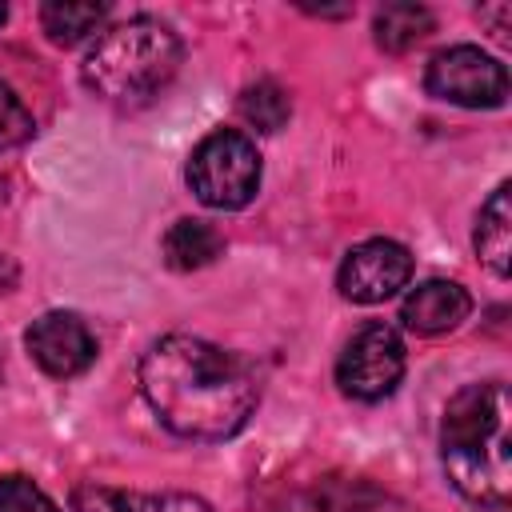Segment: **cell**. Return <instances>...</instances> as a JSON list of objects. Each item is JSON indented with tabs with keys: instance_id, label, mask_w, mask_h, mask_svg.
<instances>
[{
	"instance_id": "1",
	"label": "cell",
	"mask_w": 512,
	"mask_h": 512,
	"mask_svg": "<svg viewBox=\"0 0 512 512\" xmlns=\"http://www.w3.org/2000/svg\"><path fill=\"white\" fill-rule=\"evenodd\" d=\"M136 376L148 408L184 440H228L260 404L256 368L240 352L188 332L152 340Z\"/></svg>"
},
{
	"instance_id": "2",
	"label": "cell",
	"mask_w": 512,
	"mask_h": 512,
	"mask_svg": "<svg viewBox=\"0 0 512 512\" xmlns=\"http://www.w3.org/2000/svg\"><path fill=\"white\" fill-rule=\"evenodd\" d=\"M440 464L448 484L484 508L512 500V432L508 388L500 380L460 388L440 420Z\"/></svg>"
},
{
	"instance_id": "3",
	"label": "cell",
	"mask_w": 512,
	"mask_h": 512,
	"mask_svg": "<svg viewBox=\"0 0 512 512\" xmlns=\"http://www.w3.org/2000/svg\"><path fill=\"white\" fill-rule=\"evenodd\" d=\"M180 60H184V44L164 20L132 16L96 36V44L80 64V80L92 96L120 108H136L172 84Z\"/></svg>"
},
{
	"instance_id": "4",
	"label": "cell",
	"mask_w": 512,
	"mask_h": 512,
	"mask_svg": "<svg viewBox=\"0 0 512 512\" xmlns=\"http://www.w3.org/2000/svg\"><path fill=\"white\" fill-rule=\"evenodd\" d=\"M188 188L196 192L200 204L232 212L252 204L260 188V152L256 140L244 136L240 128H216L208 132L192 156H188Z\"/></svg>"
},
{
	"instance_id": "5",
	"label": "cell",
	"mask_w": 512,
	"mask_h": 512,
	"mask_svg": "<svg viewBox=\"0 0 512 512\" xmlns=\"http://www.w3.org/2000/svg\"><path fill=\"white\" fill-rule=\"evenodd\" d=\"M400 376H404V340L392 324H380V320L356 328L336 360L340 392L364 404L392 396Z\"/></svg>"
},
{
	"instance_id": "6",
	"label": "cell",
	"mask_w": 512,
	"mask_h": 512,
	"mask_svg": "<svg viewBox=\"0 0 512 512\" xmlns=\"http://www.w3.org/2000/svg\"><path fill=\"white\" fill-rule=\"evenodd\" d=\"M424 88L460 108H500L508 100V68L476 44H452L428 60Z\"/></svg>"
},
{
	"instance_id": "7",
	"label": "cell",
	"mask_w": 512,
	"mask_h": 512,
	"mask_svg": "<svg viewBox=\"0 0 512 512\" xmlns=\"http://www.w3.org/2000/svg\"><path fill=\"white\" fill-rule=\"evenodd\" d=\"M408 280H412V252L388 236L356 244L336 272V288L352 304H380L396 296Z\"/></svg>"
},
{
	"instance_id": "8",
	"label": "cell",
	"mask_w": 512,
	"mask_h": 512,
	"mask_svg": "<svg viewBox=\"0 0 512 512\" xmlns=\"http://www.w3.org/2000/svg\"><path fill=\"white\" fill-rule=\"evenodd\" d=\"M28 356L40 364V372L68 380L92 368L96 360V336L88 332V324L76 312H44L32 320V328L24 332Z\"/></svg>"
},
{
	"instance_id": "9",
	"label": "cell",
	"mask_w": 512,
	"mask_h": 512,
	"mask_svg": "<svg viewBox=\"0 0 512 512\" xmlns=\"http://www.w3.org/2000/svg\"><path fill=\"white\" fill-rule=\"evenodd\" d=\"M468 312H472V296L456 280H424L400 304V320L416 336L452 332V328H460L468 320Z\"/></svg>"
},
{
	"instance_id": "10",
	"label": "cell",
	"mask_w": 512,
	"mask_h": 512,
	"mask_svg": "<svg viewBox=\"0 0 512 512\" xmlns=\"http://www.w3.org/2000/svg\"><path fill=\"white\" fill-rule=\"evenodd\" d=\"M72 512H212L192 492H124L108 484H76Z\"/></svg>"
},
{
	"instance_id": "11",
	"label": "cell",
	"mask_w": 512,
	"mask_h": 512,
	"mask_svg": "<svg viewBox=\"0 0 512 512\" xmlns=\"http://www.w3.org/2000/svg\"><path fill=\"white\" fill-rule=\"evenodd\" d=\"M472 244H476V256L488 264L492 276H508L512 272V208H508V184H500L480 216H476V232H472Z\"/></svg>"
},
{
	"instance_id": "12",
	"label": "cell",
	"mask_w": 512,
	"mask_h": 512,
	"mask_svg": "<svg viewBox=\"0 0 512 512\" xmlns=\"http://www.w3.org/2000/svg\"><path fill=\"white\" fill-rule=\"evenodd\" d=\"M220 252H224V236L208 220H192V216L176 220L160 240V256L172 272H196L212 264Z\"/></svg>"
},
{
	"instance_id": "13",
	"label": "cell",
	"mask_w": 512,
	"mask_h": 512,
	"mask_svg": "<svg viewBox=\"0 0 512 512\" xmlns=\"http://www.w3.org/2000/svg\"><path fill=\"white\" fill-rule=\"evenodd\" d=\"M104 20H108V4H92V0H52V4H40V28L60 48H72V44L104 32Z\"/></svg>"
},
{
	"instance_id": "14",
	"label": "cell",
	"mask_w": 512,
	"mask_h": 512,
	"mask_svg": "<svg viewBox=\"0 0 512 512\" xmlns=\"http://www.w3.org/2000/svg\"><path fill=\"white\" fill-rule=\"evenodd\" d=\"M436 28V16L424 8V4H412V0H396V4H384L372 20V32H376V44L384 52H408L416 48L424 36H432Z\"/></svg>"
},
{
	"instance_id": "15",
	"label": "cell",
	"mask_w": 512,
	"mask_h": 512,
	"mask_svg": "<svg viewBox=\"0 0 512 512\" xmlns=\"http://www.w3.org/2000/svg\"><path fill=\"white\" fill-rule=\"evenodd\" d=\"M308 512H416L408 508L404 500L364 484V480H332V484H320L308 500Z\"/></svg>"
},
{
	"instance_id": "16",
	"label": "cell",
	"mask_w": 512,
	"mask_h": 512,
	"mask_svg": "<svg viewBox=\"0 0 512 512\" xmlns=\"http://www.w3.org/2000/svg\"><path fill=\"white\" fill-rule=\"evenodd\" d=\"M240 116L256 128V132H280L284 124H288V116H292V100H288V92L276 84V80H256V84H248L244 92H240Z\"/></svg>"
},
{
	"instance_id": "17",
	"label": "cell",
	"mask_w": 512,
	"mask_h": 512,
	"mask_svg": "<svg viewBox=\"0 0 512 512\" xmlns=\"http://www.w3.org/2000/svg\"><path fill=\"white\" fill-rule=\"evenodd\" d=\"M0 512H60V504L20 472L0 476Z\"/></svg>"
},
{
	"instance_id": "18",
	"label": "cell",
	"mask_w": 512,
	"mask_h": 512,
	"mask_svg": "<svg viewBox=\"0 0 512 512\" xmlns=\"http://www.w3.org/2000/svg\"><path fill=\"white\" fill-rule=\"evenodd\" d=\"M32 132H36V120L28 104L8 84H0V148H20L32 140Z\"/></svg>"
},
{
	"instance_id": "19",
	"label": "cell",
	"mask_w": 512,
	"mask_h": 512,
	"mask_svg": "<svg viewBox=\"0 0 512 512\" xmlns=\"http://www.w3.org/2000/svg\"><path fill=\"white\" fill-rule=\"evenodd\" d=\"M508 16H512L508 4H500V8H480V20H492V32H496V36L508 32Z\"/></svg>"
},
{
	"instance_id": "20",
	"label": "cell",
	"mask_w": 512,
	"mask_h": 512,
	"mask_svg": "<svg viewBox=\"0 0 512 512\" xmlns=\"http://www.w3.org/2000/svg\"><path fill=\"white\" fill-rule=\"evenodd\" d=\"M4 20H8V8H4V4H0V24H4Z\"/></svg>"
}]
</instances>
